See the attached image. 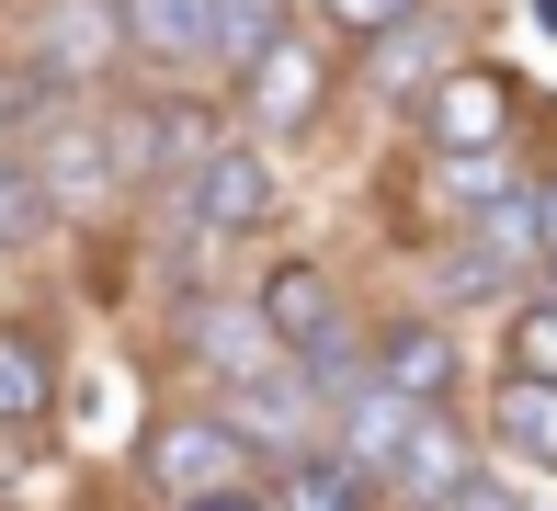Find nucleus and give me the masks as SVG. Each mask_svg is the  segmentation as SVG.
<instances>
[{
	"label": "nucleus",
	"instance_id": "obj_2",
	"mask_svg": "<svg viewBox=\"0 0 557 511\" xmlns=\"http://www.w3.org/2000/svg\"><path fill=\"white\" fill-rule=\"evenodd\" d=\"M171 216H183L194 239H250V227L273 216V160H262V137H227L206 171H183V183H171Z\"/></svg>",
	"mask_w": 557,
	"mask_h": 511
},
{
	"label": "nucleus",
	"instance_id": "obj_7",
	"mask_svg": "<svg viewBox=\"0 0 557 511\" xmlns=\"http://www.w3.org/2000/svg\"><path fill=\"white\" fill-rule=\"evenodd\" d=\"M250 296H262L273 341H285L296 364H319V352H342V285H331L319 262H273L262 285H250Z\"/></svg>",
	"mask_w": 557,
	"mask_h": 511
},
{
	"label": "nucleus",
	"instance_id": "obj_9",
	"mask_svg": "<svg viewBox=\"0 0 557 511\" xmlns=\"http://www.w3.org/2000/svg\"><path fill=\"white\" fill-rule=\"evenodd\" d=\"M490 454L523 466V477H557V387H546V375L500 364V387H490Z\"/></svg>",
	"mask_w": 557,
	"mask_h": 511
},
{
	"label": "nucleus",
	"instance_id": "obj_12",
	"mask_svg": "<svg viewBox=\"0 0 557 511\" xmlns=\"http://www.w3.org/2000/svg\"><path fill=\"white\" fill-rule=\"evenodd\" d=\"M125 46L160 68H216V0H125Z\"/></svg>",
	"mask_w": 557,
	"mask_h": 511
},
{
	"label": "nucleus",
	"instance_id": "obj_18",
	"mask_svg": "<svg viewBox=\"0 0 557 511\" xmlns=\"http://www.w3.org/2000/svg\"><path fill=\"white\" fill-rule=\"evenodd\" d=\"M285 35H296L285 0H216V68H227V80H250V68H262Z\"/></svg>",
	"mask_w": 557,
	"mask_h": 511
},
{
	"label": "nucleus",
	"instance_id": "obj_20",
	"mask_svg": "<svg viewBox=\"0 0 557 511\" xmlns=\"http://www.w3.org/2000/svg\"><path fill=\"white\" fill-rule=\"evenodd\" d=\"M433 296H444V307H478V296H512V273H500L490 250H467V239H455L444 262H433Z\"/></svg>",
	"mask_w": 557,
	"mask_h": 511
},
{
	"label": "nucleus",
	"instance_id": "obj_10",
	"mask_svg": "<svg viewBox=\"0 0 557 511\" xmlns=\"http://www.w3.org/2000/svg\"><path fill=\"white\" fill-rule=\"evenodd\" d=\"M375 375H387L398 398H421V409H455V387H467V352H455V319H398L387 341H375Z\"/></svg>",
	"mask_w": 557,
	"mask_h": 511
},
{
	"label": "nucleus",
	"instance_id": "obj_16",
	"mask_svg": "<svg viewBox=\"0 0 557 511\" xmlns=\"http://www.w3.org/2000/svg\"><path fill=\"white\" fill-rule=\"evenodd\" d=\"M500 80H478V68H455L444 102H433V137H444V160H478V148H500Z\"/></svg>",
	"mask_w": 557,
	"mask_h": 511
},
{
	"label": "nucleus",
	"instance_id": "obj_1",
	"mask_svg": "<svg viewBox=\"0 0 557 511\" xmlns=\"http://www.w3.org/2000/svg\"><path fill=\"white\" fill-rule=\"evenodd\" d=\"M171 341H183L216 387H250V375H285L296 364V352L273 341L262 296H183V307H171Z\"/></svg>",
	"mask_w": 557,
	"mask_h": 511
},
{
	"label": "nucleus",
	"instance_id": "obj_11",
	"mask_svg": "<svg viewBox=\"0 0 557 511\" xmlns=\"http://www.w3.org/2000/svg\"><path fill=\"white\" fill-rule=\"evenodd\" d=\"M319 80H331V58L285 35V46H273V58L239 80V91H250V137H296V125L319 114Z\"/></svg>",
	"mask_w": 557,
	"mask_h": 511
},
{
	"label": "nucleus",
	"instance_id": "obj_15",
	"mask_svg": "<svg viewBox=\"0 0 557 511\" xmlns=\"http://www.w3.org/2000/svg\"><path fill=\"white\" fill-rule=\"evenodd\" d=\"M444 46H455V35H444V12H410L398 35H375V46H364V80H375V91H410V80H433V91H444Z\"/></svg>",
	"mask_w": 557,
	"mask_h": 511
},
{
	"label": "nucleus",
	"instance_id": "obj_17",
	"mask_svg": "<svg viewBox=\"0 0 557 511\" xmlns=\"http://www.w3.org/2000/svg\"><path fill=\"white\" fill-rule=\"evenodd\" d=\"M262 489H273V511H364V500H375L342 454H296V466H273Z\"/></svg>",
	"mask_w": 557,
	"mask_h": 511
},
{
	"label": "nucleus",
	"instance_id": "obj_13",
	"mask_svg": "<svg viewBox=\"0 0 557 511\" xmlns=\"http://www.w3.org/2000/svg\"><path fill=\"white\" fill-rule=\"evenodd\" d=\"M58 409V364H46V329L0 319V432H35Z\"/></svg>",
	"mask_w": 557,
	"mask_h": 511
},
{
	"label": "nucleus",
	"instance_id": "obj_19",
	"mask_svg": "<svg viewBox=\"0 0 557 511\" xmlns=\"http://www.w3.org/2000/svg\"><path fill=\"white\" fill-rule=\"evenodd\" d=\"M46 216H58V204H46L35 160H23V148H0V250H35V239H46Z\"/></svg>",
	"mask_w": 557,
	"mask_h": 511
},
{
	"label": "nucleus",
	"instance_id": "obj_6",
	"mask_svg": "<svg viewBox=\"0 0 557 511\" xmlns=\"http://www.w3.org/2000/svg\"><path fill=\"white\" fill-rule=\"evenodd\" d=\"M239 421L227 409H183V421H160L148 432V489H171V500H206V489H239Z\"/></svg>",
	"mask_w": 557,
	"mask_h": 511
},
{
	"label": "nucleus",
	"instance_id": "obj_3",
	"mask_svg": "<svg viewBox=\"0 0 557 511\" xmlns=\"http://www.w3.org/2000/svg\"><path fill=\"white\" fill-rule=\"evenodd\" d=\"M421 421H433V409H421V398H398L387 375H364V387H352V398L331 409V454H342L352 477H364L375 500H387V477H398V454L421 444Z\"/></svg>",
	"mask_w": 557,
	"mask_h": 511
},
{
	"label": "nucleus",
	"instance_id": "obj_23",
	"mask_svg": "<svg viewBox=\"0 0 557 511\" xmlns=\"http://www.w3.org/2000/svg\"><path fill=\"white\" fill-rule=\"evenodd\" d=\"M410 12H421V0H331V23H352L364 46H375V35H398Z\"/></svg>",
	"mask_w": 557,
	"mask_h": 511
},
{
	"label": "nucleus",
	"instance_id": "obj_24",
	"mask_svg": "<svg viewBox=\"0 0 557 511\" xmlns=\"http://www.w3.org/2000/svg\"><path fill=\"white\" fill-rule=\"evenodd\" d=\"M23 125H35V80H23V68H0V148H12Z\"/></svg>",
	"mask_w": 557,
	"mask_h": 511
},
{
	"label": "nucleus",
	"instance_id": "obj_8",
	"mask_svg": "<svg viewBox=\"0 0 557 511\" xmlns=\"http://www.w3.org/2000/svg\"><path fill=\"white\" fill-rule=\"evenodd\" d=\"M23 160H35V183H46V204H58V216H69V204H91L103 183H125V171H114V137H103L91 114H46Z\"/></svg>",
	"mask_w": 557,
	"mask_h": 511
},
{
	"label": "nucleus",
	"instance_id": "obj_14",
	"mask_svg": "<svg viewBox=\"0 0 557 511\" xmlns=\"http://www.w3.org/2000/svg\"><path fill=\"white\" fill-rule=\"evenodd\" d=\"M467 250H490V262L512 273V285H523L535 262H557V250H546V194L523 183V194H500L490 216H467Z\"/></svg>",
	"mask_w": 557,
	"mask_h": 511
},
{
	"label": "nucleus",
	"instance_id": "obj_25",
	"mask_svg": "<svg viewBox=\"0 0 557 511\" xmlns=\"http://www.w3.org/2000/svg\"><path fill=\"white\" fill-rule=\"evenodd\" d=\"M171 511H273V489H250V477H239V489H206V500H171Z\"/></svg>",
	"mask_w": 557,
	"mask_h": 511
},
{
	"label": "nucleus",
	"instance_id": "obj_22",
	"mask_svg": "<svg viewBox=\"0 0 557 511\" xmlns=\"http://www.w3.org/2000/svg\"><path fill=\"white\" fill-rule=\"evenodd\" d=\"M512 364H523V375H546V387H557V296L512 307Z\"/></svg>",
	"mask_w": 557,
	"mask_h": 511
},
{
	"label": "nucleus",
	"instance_id": "obj_21",
	"mask_svg": "<svg viewBox=\"0 0 557 511\" xmlns=\"http://www.w3.org/2000/svg\"><path fill=\"white\" fill-rule=\"evenodd\" d=\"M500 194H523V183H500V148H478V160H444V204H455V216H490Z\"/></svg>",
	"mask_w": 557,
	"mask_h": 511
},
{
	"label": "nucleus",
	"instance_id": "obj_5",
	"mask_svg": "<svg viewBox=\"0 0 557 511\" xmlns=\"http://www.w3.org/2000/svg\"><path fill=\"white\" fill-rule=\"evenodd\" d=\"M490 466H500V454L478 444L455 409H433V421H421V444L398 454V477H387V511H455V500H467Z\"/></svg>",
	"mask_w": 557,
	"mask_h": 511
},
{
	"label": "nucleus",
	"instance_id": "obj_26",
	"mask_svg": "<svg viewBox=\"0 0 557 511\" xmlns=\"http://www.w3.org/2000/svg\"><path fill=\"white\" fill-rule=\"evenodd\" d=\"M546 250H557V183H546Z\"/></svg>",
	"mask_w": 557,
	"mask_h": 511
},
{
	"label": "nucleus",
	"instance_id": "obj_4",
	"mask_svg": "<svg viewBox=\"0 0 557 511\" xmlns=\"http://www.w3.org/2000/svg\"><path fill=\"white\" fill-rule=\"evenodd\" d=\"M125 58V0H46L35 12V80L46 91H91Z\"/></svg>",
	"mask_w": 557,
	"mask_h": 511
}]
</instances>
